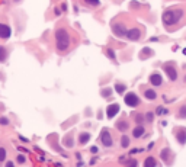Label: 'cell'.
Returning a JSON list of instances; mask_svg holds the SVG:
<instances>
[{
    "mask_svg": "<svg viewBox=\"0 0 186 167\" xmlns=\"http://www.w3.org/2000/svg\"><path fill=\"white\" fill-rule=\"evenodd\" d=\"M55 44L58 51H67V48L70 45V35L66 29H57L55 31Z\"/></svg>",
    "mask_w": 186,
    "mask_h": 167,
    "instance_id": "obj_2",
    "label": "cell"
},
{
    "mask_svg": "<svg viewBox=\"0 0 186 167\" xmlns=\"http://www.w3.org/2000/svg\"><path fill=\"white\" fill-rule=\"evenodd\" d=\"M100 142H102L103 147H106V148L113 145V138L108 129H102V132H100Z\"/></svg>",
    "mask_w": 186,
    "mask_h": 167,
    "instance_id": "obj_5",
    "label": "cell"
},
{
    "mask_svg": "<svg viewBox=\"0 0 186 167\" xmlns=\"http://www.w3.org/2000/svg\"><path fill=\"white\" fill-rule=\"evenodd\" d=\"M185 16V10L183 7L174 6V7H167L166 10L161 15V20L166 29H173L180 23V20Z\"/></svg>",
    "mask_w": 186,
    "mask_h": 167,
    "instance_id": "obj_1",
    "label": "cell"
},
{
    "mask_svg": "<svg viewBox=\"0 0 186 167\" xmlns=\"http://www.w3.org/2000/svg\"><path fill=\"white\" fill-rule=\"evenodd\" d=\"M160 157H161V160H164V163H166V164H169V163H170V160H172L173 154H172V151H170L169 148H164V150L161 151V154H160Z\"/></svg>",
    "mask_w": 186,
    "mask_h": 167,
    "instance_id": "obj_13",
    "label": "cell"
},
{
    "mask_svg": "<svg viewBox=\"0 0 186 167\" xmlns=\"http://www.w3.org/2000/svg\"><path fill=\"white\" fill-rule=\"evenodd\" d=\"M144 134H146V128H144L143 124H137V125L134 127V129H133V137L134 138H141Z\"/></svg>",
    "mask_w": 186,
    "mask_h": 167,
    "instance_id": "obj_11",
    "label": "cell"
},
{
    "mask_svg": "<svg viewBox=\"0 0 186 167\" xmlns=\"http://www.w3.org/2000/svg\"><path fill=\"white\" fill-rule=\"evenodd\" d=\"M143 167H157V160L154 157H147L146 160H144Z\"/></svg>",
    "mask_w": 186,
    "mask_h": 167,
    "instance_id": "obj_16",
    "label": "cell"
},
{
    "mask_svg": "<svg viewBox=\"0 0 186 167\" xmlns=\"http://www.w3.org/2000/svg\"><path fill=\"white\" fill-rule=\"evenodd\" d=\"M148 81H150L154 87H160L161 84H163V76H161L160 73H157V71H154V73L150 74V79H148Z\"/></svg>",
    "mask_w": 186,
    "mask_h": 167,
    "instance_id": "obj_7",
    "label": "cell"
},
{
    "mask_svg": "<svg viewBox=\"0 0 186 167\" xmlns=\"http://www.w3.org/2000/svg\"><path fill=\"white\" fill-rule=\"evenodd\" d=\"M156 114L159 115V116H164V115H169V111L164 109L163 106H159L157 109H156Z\"/></svg>",
    "mask_w": 186,
    "mask_h": 167,
    "instance_id": "obj_22",
    "label": "cell"
},
{
    "mask_svg": "<svg viewBox=\"0 0 186 167\" xmlns=\"http://www.w3.org/2000/svg\"><path fill=\"white\" fill-rule=\"evenodd\" d=\"M144 97L148 100H156L157 99V92L154 89H146L144 90Z\"/></svg>",
    "mask_w": 186,
    "mask_h": 167,
    "instance_id": "obj_14",
    "label": "cell"
},
{
    "mask_svg": "<svg viewBox=\"0 0 186 167\" xmlns=\"http://www.w3.org/2000/svg\"><path fill=\"white\" fill-rule=\"evenodd\" d=\"M5 167H15V163L13 161H6V166Z\"/></svg>",
    "mask_w": 186,
    "mask_h": 167,
    "instance_id": "obj_33",
    "label": "cell"
},
{
    "mask_svg": "<svg viewBox=\"0 0 186 167\" xmlns=\"http://www.w3.org/2000/svg\"><path fill=\"white\" fill-rule=\"evenodd\" d=\"M66 145L67 147H73V141H71V137H68L66 140Z\"/></svg>",
    "mask_w": 186,
    "mask_h": 167,
    "instance_id": "obj_32",
    "label": "cell"
},
{
    "mask_svg": "<svg viewBox=\"0 0 186 167\" xmlns=\"http://www.w3.org/2000/svg\"><path fill=\"white\" fill-rule=\"evenodd\" d=\"M6 148H3V147H0V163H3V161L6 160Z\"/></svg>",
    "mask_w": 186,
    "mask_h": 167,
    "instance_id": "obj_25",
    "label": "cell"
},
{
    "mask_svg": "<svg viewBox=\"0 0 186 167\" xmlns=\"http://www.w3.org/2000/svg\"><path fill=\"white\" fill-rule=\"evenodd\" d=\"M133 118H134V121H135V124H144V122H146L143 112H137L135 115H133Z\"/></svg>",
    "mask_w": 186,
    "mask_h": 167,
    "instance_id": "obj_18",
    "label": "cell"
},
{
    "mask_svg": "<svg viewBox=\"0 0 186 167\" xmlns=\"http://www.w3.org/2000/svg\"><path fill=\"white\" fill-rule=\"evenodd\" d=\"M13 2H20V0H13Z\"/></svg>",
    "mask_w": 186,
    "mask_h": 167,
    "instance_id": "obj_36",
    "label": "cell"
},
{
    "mask_svg": "<svg viewBox=\"0 0 186 167\" xmlns=\"http://www.w3.org/2000/svg\"><path fill=\"white\" fill-rule=\"evenodd\" d=\"M126 164H128V167H137V160H129Z\"/></svg>",
    "mask_w": 186,
    "mask_h": 167,
    "instance_id": "obj_31",
    "label": "cell"
},
{
    "mask_svg": "<svg viewBox=\"0 0 186 167\" xmlns=\"http://www.w3.org/2000/svg\"><path fill=\"white\" fill-rule=\"evenodd\" d=\"M84 3L89 5V6H99L100 0H84Z\"/></svg>",
    "mask_w": 186,
    "mask_h": 167,
    "instance_id": "obj_26",
    "label": "cell"
},
{
    "mask_svg": "<svg viewBox=\"0 0 186 167\" xmlns=\"http://www.w3.org/2000/svg\"><path fill=\"white\" fill-rule=\"evenodd\" d=\"M0 124L6 127V125H9V119H7V118H5V116H2V118H0Z\"/></svg>",
    "mask_w": 186,
    "mask_h": 167,
    "instance_id": "obj_30",
    "label": "cell"
},
{
    "mask_svg": "<svg viewBox=\"0 0 186 167\" xmlns=\"http://www.w3.org/2000/svg\"><path fill=\"white\" fill-rule=\"evenodd\" d=\"M116 129H119V131H126V129H128V122H126V121H118V122H116Z\"/></svg>",
    "mask_w": 186,
    "mask_h": 167,
    "instance_id": "obj_20",
    "label": "cell"
},
{
    "mask_svg": "<svg viewBox=\"0 0 186 167\" xmlns=\"http://www.w3.org/2000/svg\"><path fill=\"white\" fill-rule=\"evenodd\" d=\"M16 161H18L19 164H25V163H26V157H25V155H22V154H19V155L16 157Z\"/></svg>",
    "mask_w": 186,
    "mask_h": 167,
    "instance_id": "obj_27",
    "label": "cell"
},
{
    "mask_svg": "<svg viewBox=\"0 0 186 167\" xmlns=\"http://www.w3.org/2000/svg\"><path fill=\"white\" fill-rule=\"evenodd\" d=\"M90 151H92L93 154H96V153H98V151H99V150H98V147L95 145V147H92V148H90Z\"/></svg>",
    "mask_w": 186,
    "mask_h": 167,
    "instance_id": "obj_34",
    "label": "cell"
},
{
    "mask_svg": "<svg viewBox=\"0 0 186 167\" xmlns=\"http://www.w3.org/2000/svg\"><path fill=\"white\" fill-rule=\"evenodd\" d=\"M111 93H112V90H111V89H103V90L100 92V94H102L103 97H108V96H109Z\"/></svg>",
    "mask_w": 186,
    "mask_h": 167,
    "instance_id": "obj_28",
    "label": "cell"
},
{
    "mask_svg": "<svg viewBox=\"0 0 186 167\" xmlns=\"http://www.w3.org/2000/svg\"><path fill=\"white\" fill-rule=\"evenodd\" d=\"M143 36V32L140 28H131V29H126L125 32V38L129 41H138Z\"/></svg>",
    "mask_w": 186,
    "mask_h": 167,
    "instance_id": "obj_6",
    "label": "cell"
},
{
    "mask_svg": "<svg viewBox=\"0 0 186 167\" xmlns=\"http://www.w3.org/2000/svg\"><path fill=\"white\" fill-rule=\"evenodd\" d=\"M106 54H108V57H109V58H112V60L115 61V51H113V49H108Z\"/></svg>",
    "mask_w": 186,
    "mask_h": 167,
    "instance_id": "obj_29",
    "label": "cell"
},
{
    "mask_svg": "<svg viewBox=\"0 0 186 167\" xmlns=\"http://www.w3.org/2000/svg\"><path fill=\"white\" fill-rule=\"evenodd\" d=\"M124 102H125L126 106L129 107H138L141 105V99L138 97V94L134 93V92H128L124 97Z\"/></svg>",
    "mask_w": 186,
    "mask_h": 167,
    "instance_id": "obj_3",
    "label": "cell"
},
{
    "mask_svg": "<svg viewBox=\"0 0 186 167\" xmlns=\"http://www.w3.org/2000/svg\"><path fill=\"white\" fill-rule=\"evenodd\" d=\"M177 118H180V119H186V105H183V106H180V109H179V115H177Z\"/></svg>",
    "mask_w": 186,
    "mask_h": 167,
    "instance_id": "obj_23",
    "label": "cell"
},
{
    "mask_svg": "<svg viewBox=\"0 0 186 167\" xmlns=\"http://www.w3.org/2000/svg\"><path fill=\"white\" fill-rule=\"evenodd\" d=\"M112 29H113V33H115L116 36H125L126 28L124 26L122 23H118V25H113Z\"/></svg>",
    "mask_w": 186,
    "mask_h": 167,
    "instance_id": "obj_12",
    "label": "cell"
},
{
    "mask_svg": "<svg viewBox=\"0 0 186 167\" xmlns=\"http://www.w3.org/2000/svg\"><path fill=\"white\" fill-rule=\"evenodd\" d=\"M12 35V29L6 23H0V38L2 39H9Z\"/></svg>",
    "mask_w": 186,
    "mask_h": 167,
    "instance_id": "obj_9",
    "label": "cell"
},
{
    "mask_svg": "<svg viewBox=\"0 0 186 167\" xmlns=\"http://www.w3.org/2000/svg\"><path fill=\"white\" fill-rule=\"evenodd\" d=\"M163 70H164V73H166V76L169 77L170 81L177 80V68L174 67L173 63H164L163 64Z\"/></svg>",
    "mask_w": 186,
    "mask_h": 167,
    "instance_id": "obj_4",
    "label": "cell"
},
{
    "mask_svg": "<svg viewBox=\"0 0 186 167\" xmlns=\"http://www.w3.org/2000/svg\"><path fill=\"white\" fill-rule=\"evenodd\" d=\"M176 141L179 142L180 145H185L186 144V128H177L176 129Z\"/></svg>",
    "mask_w": 186,
    "mask_h": 167,
    "instance_id": "obj_10",
    "label": "cell"
},
{
    "mask_svg": "<svg viewBox=\"0 0 186 167\" xmlns=\"http://www.w3.org/2000/svg\"><path fill=\"white\" fill-rule=\"evenodd\" d=\"M115 90H116V93L118 94H124L125 93V90H126V84L125 83H119V81H118V83L115 84Z\"/></svg>",
    "mask_w": 186,
    "mask_h": 167,
    "instance_id": "obj_17",
    "label": "cell"
},
{
    "mask_svg": "<svg viewBox=\"0 0 186 167\" xmlns=\"http://www.w3.org/2000/svg\"><path fill=\"white\" fill-rule=\"evenodd\" d=\"M183 81H185V83H186V76H185V80H183Z\"/></svg>",
    "mask_w": 186,
    "mask_h": 167,
    "instance_id": "obj_35",
    "label": "cell"
},
{
    "mask_svg": "<svg viewBox=\"0 0 186 167\" xmlns=\"http://www.w3.org/2000/svg\"><path fill=\"white\" fill-rule=\"evenodd\" d=\"M7 60V49L6 47L0 45V63H6Z\"/></svg>",
    "mask_w": 186,
    "mask_h": 167,
    "instance_id": "obj_19",
    "label": "cell"
},
{
    "mask_svg": "<svg viewBox=\"0 0 186 167\" xmlns=\"http://www.w3.org/2000/svg\"><path fill=\"white\" fill-rule=\"evenodd\" d=\"M144 119H146L147 124H151L154 119V114L153 112H147V114H144Z\"/></svg>",
    "mask_w": 186,
    "mask_h": 167,
    "instance_id": "obj_24",
    "label": "cell"
},
{
    "mask_svg": "<svg viewBox=\"0 0 186 167\" xmlns=\"http://www.w3.org/2000/svg\"><path fill=\"white\" fill-rule=\"evenodd\" d=\"M119 105L118 103H111L109 106L106 107V116L109 118V119H112V118H115L116 116V114H119Z\"/></svg>",
    "mask_w": 186,
    "mask_h": 167,
    "instance_id": "obj_8",
    "label": "cell"
},
{
    "mask_svg": "<svg viewBox=\"0 0 186 167\" xmlns=\"http://www.w3.org/2000/svg\"><path fill=\"white\" fill-rule=\"evenodd\" d=\"M129 145V137H126V135H122L121 137V147L122 148H126Z\"/></svg>",
    "mask_w": 186,
    "mask_h": 167,
    "instance_id": "obj_21",
    "label": "cell"
},
{
    "mask_svg": "<svg viewBox=\"0 0 186 167\" xmlns=\"http://www.w3.org/2000/svg\"><path fill=\"white\" fill-rule=\"evenodd\" d=\"M90 141V134L89 132H80L79 134V144L80 145H84Z\"/></svg>",
    "mask_w": 186,
    "mask_h": 167,
    "instance_id": "obj_15",
    "label": "cell"
}]
</instances>
